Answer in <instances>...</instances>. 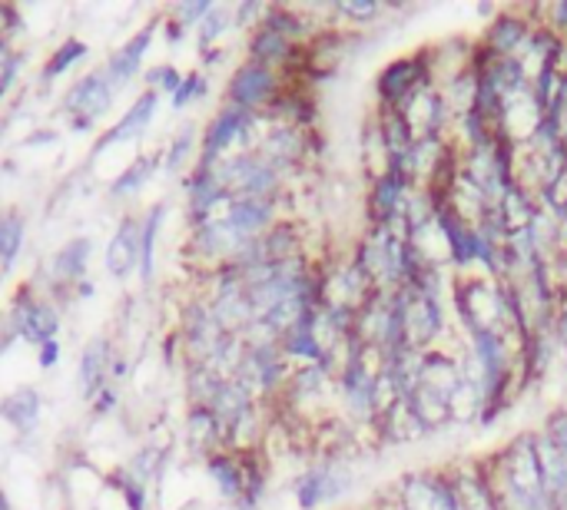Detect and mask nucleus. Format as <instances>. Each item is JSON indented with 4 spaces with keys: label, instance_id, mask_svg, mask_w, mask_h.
<instances>
[{
    "label": "nucleus",
    "instance_id": "obj_29",
    "mask_svg": "<svg viewBox=\"0 0 567 510\" xmlns=\"http://www.w3.org/2000/svg\"><path fill=\"white\" fill-rule=\"evenodd\" d=\"M86 43L80 40V37H66L53 53H50V60L43 63V80H56V76H63L73 63H80L83 56H86Z\"/></svg>",
    "mask_w": 567,
    "mask_h": 510
},
{
    "label": "nucleus",
    "instance_id": "obj_16",
    "mask_svg": "<svg viewBox=\"0 0 567 510\" xmlns=\"http://www.w3.org/2000/svg\"><path fill=\"white\" fill-rule=\"evenodd\" d=\"M110 368H113V348L106 335H93L83 352H80V392L83 398H96L106 382H110Z\"/></svg>",
    "mask_w": 567,
    "mask_h": 510
},
{
    "label": "nucleus",
    "instance_id": "obj_24",
    "mask_svg": "<svg viewBox=\"0 0 567 510\" xmlns=\"http://www.w3.org/2000/svg\"><path fill=\"white\" fill-rule=\"evenodd\" d=\"M409 405H412L415 418H419L429 431L452 425L449 395H442V392H435V388H429V385H419V388H415V395L409 398Z\"/></svg>",
    "mask_w": 567,
    "mask_h": 510
},
{
    "label": "nucleus",
    "instance_id": "obj_2",
    "mask_svg": "<svg viewBox=\"0 0 567 510\" xmlns=\"http://www.w3.org/2000/svg\"><path fill=\"white\" fill-rule=\"evenodd\" d=\"M355 488V475L342 458H322L319 465L306 468L296 481V504L299 510H316L322 504H339Z\"/></svg>",
    "mask_w": 567,
    "mask_h": 510
},
{
    "label": "nucleus",
    "instance_id": "obj_43",
    "mask_svg": "<svg viewBox=\"0 0 567 510\" xmlns=\"http://www.w3.org/2000/svg\"><path fill=\"white\" fill-rule=\"evenodd\" d=\"M76 292H80V299H90V295H93V282H86V279H83V282L76 285Z\"/></svg>",
    "mask_w": 567,
    "mask_h": 510
},
{
    "label": "nucleus",
    "instance_id": "obj_35",
    "mask_svg": "<svg viewBox=\"0 0 567 510\" xmlns=\"http://www.w3.org/2000/svg\"><path fill=\"white\" fill-rule=\"evenodd\" d=\"M146 80H150V90H156V93H176V86L183 83V73L176 70V66H169V63H163V66H153L150 73H146Z\"/></svg>",
    "mask_w": 567,
    "mask_h": 510
},
{
    "label": "nucleus",
    "instance_id": "obj_19",
    "mask_svg": "<svg viewBox=\"0 0 567 510\" xmlns=\"http://www.w3.org/2000/svg\"><path fill=\"white\" fill-rule=\"evenodd\" d=\"M206 475L216 481L219 495L226 501H239L243 491H246V465H243V455L239 451H216L206 458Z\"/></svg>",
    "mask_w": 567,
    "mask_h": 510
},
{
    "label": "nucleus",
    "instance_id": "obj_42",
    "mask_svg": "<svg viewBox=\"0 0 567 510\" xmlns=\"http://www.w3.org/2000/svg\"><path fill=\"white\" fill-rule=\"evenodd\" d=\"M10 63H13V53L7 50V40L0 37V76H3V70H7Z\"/></svg>",
    "mask_w": 567,
    "mask_h": 510
},
{
    "label": "nucleus",
    "instance_id": "obj_18",
    "mask_svg": "<svg viewBox=\"0 0 567 510\" xmlns=\"http://www.w3.org/2000/svg\"><path fill=\"white\" fill-rule=\"evenodd\" d=\"M183 438H186V448L193 458H209L216 451H226V441H223V428L216 421V415L209 408H196L189 405V415H186V428H183Z\"/></svg>",
    "mask_w": 567,
    "mask_h": 510
},
{
    "label": "nucleus",
    "instance_id": "obj_10",
    "mask_svg": "<svg viewBox=\"0 0 567 510\" xmlns=\"http://www.w3.org/2000/svg\"><path fill=\"white\" fill-rule=\"evenodd\" d=\"M445 475L452 481V491H455L462 510H502L488 465H482V461L478 465H458V468H449Z\"/></svg>",
    "mask_w": 567,
    "mask_h": 510
},
{
    "label": "nucleus",
    "instance_id": "obj_26",
    "mask_svg": "<svg viewBox=\"0 0 567 510\" xmlns=\"http://www.w3.org/2000/svg\"><path fill=\"white\" fill-rule=\"evenodd\" d=\"M156 169H159V156H136V159L113 179L110 196H113V199H123V196L140 192V189L156 176Z\"/></svg>",
    "mask_w": 567,
    "mask_h": 510
},
{
    "label": "nucleus",
    "instance_id": "obj_21",
    "mask_svg": "<svg viewBox=\"0 0 567 510\" xmlns=\"http://www.w3.org/2000/svg\"><path fill=\"white\" fill-rule=\"evenodd\" d=\"M538 455H542V468H545L551 510H567V455L545 431H538Z\"/></svg>",
    "mask_w": 567,
    "mask_h": 510
},
{
    "label": "nucleus",
    "instance_id": "obj_12",
    "mask_svg": "<svg viewBox=\"0 0 567 510\" xmlns=\"http://www.w3.org/2000/svg\"><path fill=\"white\" fill-rule=\"evenodd\" d=\"M223 219L243 236L259 239L279 222V199H256V196H229Z\"/></svg>",
    "mask_w": 567,
    "mask_h": 510
},
{
    "label": "nucleus",
    "instance_id": "obj_25",
    "mask_svg": "<svg viewBox=\"0 0 567 510\" xmlns=\"http://www.w3.org/2000/svg\"><path fill=\"white\" fill-rule=\"evenodd\" d=\"M449 412H452V421H462V425H472V421H482V412H485V392L462 378L455 385V392L449 395Z\"/></svg>",
    "mask_w": 567,
    "mask_h": 510
},
{
    "label": "nucleus",
    "instance_id": "obj_1",
    "mask_svg": "<svg viewBox=\"0 0 567 510\" xmlns=\"http://www.w3.org/2000/svg\"><path fill=\"white\" fill-rule=\"evenodd\" d=\"M502 510H551L545 468L538 455V431H525L488 461Z\"/></svg>",
    "mask_w": 567,
    "mask_h": 510
},
{
    "label": "nucleus",
    "instance_id": "obj_44",
    "mask_svg": "<svg viewBox=\"0 0 567 510\" xmlns=\"http://www.w3.org/2000/svg\"><path fill=\"white\" fill-rule=\"evenodd\" d=\"M0 510H13V508H10V501H7V495H3V491H0Z\"/></svg>",
    "mask_w": 567,
    "mask_h": 510
},
{
    "label": "nucleus",
    "instance_id": "obj_15",
    "mask_svg": "<svg viewBox=\"0 0 567 510\" xmlns=\"http://www.w3.org/2000/svg\"><path fill=\"white\" fill-rule=\"evenodd\" d=\"M90 256H93V242L86 236H76L70 242H63L53 259L47 262V279L53 289H66V285H80L86 279V266H90Z\"/></svg>",
    "mask_w": 567,
    "mask_h": 510
},
{
    "label": "nucleus",
    "instance_id": "obj_27",
    "mask_svg": "<svg viewBox=\"0 0 567 510\" xmlns=\"http://www.w3.org/2000/svg\"><path fill=\"white\" fill-rule=\"evenodd\" d=\"M23 236H27V219L17 209L0 212V269L10 272L20 249H23Z\"/></svg>",
    "mask_w": 567,
    "mask_h": 510
},
{
    "label": "nucleus",
    "instance_id": "obj_41",
    "mask_svg": "<svg viewBox=\"0 0 567 510\" xmlns=\"http://www.w3.org/2000/svg\"><path fill=\"white\" fill-rule=\"evenodd\" d=\"M372 510H405V508H402V504L395 501V495H392V491H385V495H382V498H379V501L372 504Z\"/></svg>",
    "mask_w": 567,
    "mask_h": 510
},
{
    "label": "nucleus",
    "instance_id": "obj_6",
    "mask_svg": "<svg viewBox=\"0 0 567 510\" xmlns=\"http://www.w3.org/2000/svg\"><path fill=\"white\" fill-rule=\"evenodd\" d=\"M279 90H282V83H279V73L272 66H262L256 60H246L229 76L226 100L233 106L249 110V113H266L272 106V100L279 96Z\"/></svg>",
    "mask_w": 567,
    "mask_h": 510
},
{
    "label": "nucleus",
    "instance_id": "obj_34",
    "mask_svg": "<svg viewBox=\"0 0 567 510\" xmlns=\"http://www.w3.org/2000/svg\"><path fill=\"white\" fill-rule=\"evenodd\" d=\"M209 10H213V3H209V0H189V3H176V7L169 10V20H173L176 27H183V30H186V27H193V23L199 27V20H203Z\"/></svg>",
    "mask_w": 567,
    "mask_h": 510
},
{
    "label": "nucleus",
    "instance_id": "obj_13",
    "mask_svg": "<svg viewBox=\"0 0 567 510\" xmlns=\"http://www.w3.org/2000/svg\"><path fill=\"white\" fill-rule=\"evenodd\" d=\"M156 110H159V93L156 90H143L136 100H133V106L103 133V139L93 146V153H103V149H110V146H116V143H130V139H136V136H143L146 133V126L153 123V116H156Z\"/></svg>",
    "mask_w": 567,
    "mask_h": 510
},
{
    "label": "nucleus",
    "instance_id": "obj_39",
    "mask_svg": "<svg viewBox=\"0 0 567 510\" xmlns=\"http://www.w3.org/2000/svg\"><path fill=\"white\" fill-rule=\"evenodd\" d=\"M37 362H40V368H53L56 362H60V342L53 339V342H43L40 348H37Z\"/></svg>",
    "mask_w": 567,
    "mask_h": 510
},
{
    "label": "nucleus",
    "instance_id": "obj_23",
    "mask_svg": "<svg viewBox=\"0 0 567 510\" xmlns=\"http://www.w3.org/2000/svg\"><path fill=\"white\" fill-rule=\"evenodd\" d=\"M163 216H166V202L150 206V212L140 219V282L150 285L153 282V269H156V239L163 229Z\"/></svg>",
    "mask_w": 567,
    "mask_h": 510
},
{
    "label": "nucleus",
    "instance_id": "obj_31",
    "mask_svg": "<svg viewBox=\"0 0 567 510\" xmlns=\"http://www.w3.org/2000/svg\"><path fill=\"white\" fill-rule=\"evenodd\" d=\"M193 146H196V126L186 123V126L173 136V143H169V149H166V156H163V166H166L169 173H179L183 163L189 159Z\"/></svg>",
    "mask_w": 567,
    "mask_h": 510
},
{
    "label": "nucleus",
    "instance_id": "obj_5",
    "mask_svg": "<svg viewBox=\"0 0 567 510\" xmlns=\"http://www.w3.org/2000/svg\"><path fill=\"white\" fill-rule=\"evenodd\" d=\"M179 339H183V348H186L189 365H209L213 355L223 348V342H226L229 335L219 329V322H216L209 302H206V299H193V302H186V309H183Z\"/></svg>",
    "mask_w": 567,
    "mask_h": 510
},
{
    "label": "nucleus",
    "instance_id": "obj_17",
    "mask_svg": "<svg viewBox=\"0 0 567 510\" xmlns=\"http://www.w3.org/2000/svg\"><path fill=\"white\" fill-rule=\"evenodd\" d=\"M153 33H156V23H146L140 33H133L110 60H106V76H110V83L120 90V86H126L136 73H140V66H143V56H146V50H150V43H153Z\"/></svg>",
    "mask_w": 567,
    "mask_h": 510
},
{
    "label": "nucleus",
    "instance_id": "obj_9",
    "mask_svg": "<svg viewBox=\"0 0 567 510\" xmlns=\"http://www.w3.org/2000/svg\"><path fill=\"white\" fill-rule=\"evenodd\" d=\"M10 322H13L17 335L27 339L37 348L43 342H53L56 332H60V312L47 299H37L30 289H20L17 292L13 309H10Z\"/></svg>",
    "mask_w": 567,
    "mask_h": 510
},
{
    "label": "nucleus",
    "instance_id": "obj_7",
    "mask_svg": "<svg viewBox=\"0 0 567 510\" xmlns=\"http://www.w3.org/2000/svg\"><path fill=\"white\" fill-rule=\"evenodd\" d=\"M405 510H462L445 471H409L392 488Z\"/></svg>",
    "mask_w": 567,
    "mask_h": 510
},
{
    "label": "nucleus",
    "instance_id": "obj_22",
    "mask_svg": "<svg viewBox=\"0 0 567 510\" xmlns=\"http://www.w3.org/2000/svg\"><path fill=\"white\" fill-rule=\"evenodd\" d=\"M296 46L299 43H292V40H286L282 33H276V30H269V27H252V33H249V60H256V63H262V66H289V60H292V53H296Z\"/></svg>",
    "mask_w": 567,
    "mask_h": 510
},
{
    "label": "nucleus",
    "instance_id": "obj_33",
    "mask_svg": "<svg viewBox=\"0 0 567 510\" xmlns=\"http://www.w3.org/2000/svg\"><path fill=\"white\" fill-rule=\"evenodd\" d=\"M206 90H209V80H206L199 70H193V73L183 76V83L176 86V93L169 96V103H173V110H183V106H189L193 100L206 96Z\"/></svg>",
    "mask_w": 567,
    "mask_h": 510
},
{
    "label": "nucleus",
    "instance_id": "obj_32",
    "mask_svg": "<svg viewBox=\"0 0 567 510\" xmlns=\"http://www.w3.org/2000/svg\"><path fill=\"white\" fill-rule=\"evenodd\" d=\"M385 13V3L379 0H342L336 3V17H346L352 23H372Z\"/></svg>",
    "mask_w": 567,
    "mask_h": 510
},
{
    "label": "nucleus",
    "instance_id": "obj_40",
    "mask_svg": "<svg viewBox=\"0 0 567 510\" xmlns=\"http://www.w3.org/2000/svg\"><path fill=\"white\" fill-rule=\"evenodd\" d=\"M113 408H116V392L106 385V388L93 398V412H96V415H110Z\"/></svg>",
    "mask_w": 567,
    "mask_h": 510
},
{
    "label": "nucleus",
    "instance_id": "obj_30",
    "mask_svg": "<svg viewBox=\"0 0 567 510\" xmlns=\"http://www.w3.org/2000/svg\"><path fill=\"white\" fill-rule=\"evenodd\" d=\"M233 27V10L229 7H216L213 3V10L199 20V33H196V40H199V50L206 53L226 30Z\"/></svg>",
    "mask_w": 567,
    "mask_h": 510
},
{
    "label": "nucleus",
    "instance_id": "obj_11",
    "mask_svg": "<svg viewBox=\"0 0 567 510\" xmlns=\"http://www.w3.org/2000/svg\"><path fill=\"white\" fill-rule=\"evenodd\" d=\"M535 27H538V23H535L528 13H522V10H502V13H495V20L488 23V30H485V37H482V46H485L492 56H498V60L518 56V53L525 50V43H528V37H532Z\"/></svg>",
    "mask_w": 567,
    "mask_h": 510
},
{
    "label": "nucleus",
    "instance_id": "obj_38",
    "mask_svg": "<svg viewBox=\"0 0 567 510\" xmlns=\"http://www.w3.org/2000/svg\"><path fill=\"white\" fill-rule=\"evenodd\" d=\"M262 13H266V7L262 3H239L236 10H233V23L236 27H249V23H262Z\"/></svg>",
    "mask_w": 567,
    "mask_h": 510
},
{
    "label": "nucleus",
    "instance_id": "obj_20",
    "mask_svg": "<svg viewBox=\"0 0 567 510\" xmlns=\"http://www.w3.org/2000/svg\"><path fill=\"white\" fill-rule=\"evenodd\" d=\"M40 412H43L40 392L30 388V385L10 392V395L0 402V418H3L13 431H20V435H30V431L40 425Z\"/></svg>",
    "mask_w": 567,
    "mask_h": 510
},
{
    "label": "nucleus",
    "instance_id": "obj_14",
    "mask_svg": "<svg viewBox=\"0 0 567 510\" xmlns=\"http://www.w3.org/2000/svg\"><path fill=\"white\" fill-rule=\"evenodd\" d=\"M106 272L113 279H130L140 269V219L136 216H123L106 242L103 252Z\"/></svg>",
    "mask_w": 567,
    "mask_h": 510
},
{
    "label": "nucleus",
    "instance_id": "obj_3",
    "mask_svg": "<svg viewBox=\"0 0 567 510\" xmlns=\"http://www.w3.org/2000/svg\"><path fill=\"white\" fill-rule=\"evenodd\" d=\"M113 96H116V86L110 83L106 70H90L86 76H80L66 96H63V113L70 116L73 129H93L113 106Z\"/></svg>",
    "mask_w": 567,
    "mask_h": 510
},
{
    "label": "nucleus",
    "instance_id": "obj_28",
    "mask_svg": "<svg viewBox=\"0 0 567 510\" xmlns=\"http://www.w3.org/2000/svg\"><path fill=\"white\" fill-rule=\"evenodd\" d=\"M262 27H269V30L282 33V37H286V40H292V43H299V40L309 33V20H306V13H299V10H292V7H266V13H262Z\"/></svg>",
    "mask_w": 567,
    "mask_h": 510
},
{
    "label": "nucleus",
    "instance_id": "obj_4",
    "mask_svg": "<svg viewBox=\"0 0 567 510\" xmlns=\"http://www.w3.org/2000/svg\"><path fill=\"white\" fill-rule=\"evenodd\" d=\"M375 90H379L382 106H392V110H399V106H402L405 100H412L419 90H435V83H432V66H429L425 50H419V53H412V56L392 60V63L379 73Z\"/></svg>",
    "mask_w": 567,
    "mask_h": 510
},
{
    "label": "nucleus",
    "instance_id": "obj_36",
    "mask_svg": "<svg viewBox=\"0 0 567 510\" xmlns=\"http://www.w3.org/2000/svg\"><path fill=\"white\" fill-rule=\"evenodd\" d=\"M120 488H123V501H126V508L146 510V485H143V481H136L133 475H123Z\"/></svg>",
    "mask_w": 567,
    "mask_h": 510
},
{
    "label": "nucleus",
    "instance_id": "obj_8",
    "mask_svg": "<svg viewBox=\"0 0 567 510\" xmlns=\"http://www.w3.org/2000/svg\"><path fill=\"white\" fill-rule=\"evenodd\" d=\"M405 292V339L412 348L429 352L432 345L439 348L449 322H445V309L442 299H429L422 292H415L412 285H402Z\"/></svg>",
    "mask_w": 567,
    "mask_h": 510
},
{
    "label": "nucleus",
    "instance_id": "obj_37",
    "mask_svg": "<svg viewBox=\"0 0 567 510\" xmlns=\"http://www.w3.org/2000/svg\"><path fill=\"white\" fill-rule=\"evenodd\" d=\"M561 451L567 455V408H558V412H551L548 415V421H545V428H542Z\"/></svg>",
    "mask_w": 567,
    "mask_h": 510
}]
</instances>
